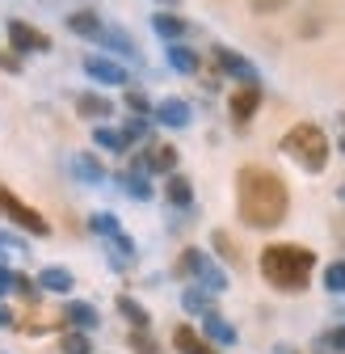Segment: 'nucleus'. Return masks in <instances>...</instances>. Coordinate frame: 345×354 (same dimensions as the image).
Listing matches in <instances>:
<instances>
[{"label":"nucleus","mask_w":345,"mask_h":354,"mask_svg":"<svg viewBox=\"0 0 345 354\" xmlns=\"http://www.w3.org/2000/svg\"><path fill=\"white\" fill-rule=\"evenodd\" d=\"M131 261H135V241L126 232H114L110 236V266H114V270H126Z\"/></svg>","instance_id":"5701e85b"},{"label":"nucleus","mask_w":345,"mask_h":354,"mask_svg":"<svg viewBox=\"0 0 345 354\" xmlns=\"http://www.w3.org/2000/svg\"><path fill=\"white\" fill-rule=\"evenodd\" d=\"M168 64H172V68H177V72H186V76H194L202 59H198V51H190V47H186V42L177 38V42H168Z\"/></svg>","instance_id":"393cba45"},{"label":"nucleus","mask_w":345,"mask_h":354,"mask_svg":"<svg viewBox=\"0 0 345 354\" xmlns=\"http://www.w3.org/2000/svg\"><path fill=\"white\" fill-rule=\"evenodd\" d=\"M34 283H38V291H51V295H68V291L76 287V279H72L68 266H47V270H42Z\"/></svg>","instance_id":"4468645a"},{"label":"nucleus","mask_w":345,"mask_h":354,"mask_svg":"<svg viewBox=\"0 0 345 354\" xmlns=\"http://www.w3.org/2000/svg\"><path fill=\"white\" fill-rule=\"evenodd\" d=\"M320 30H324V9L316 5V9L304 13V21H299V38H316Z\"/></svg>","instance_id":"c756f323"},{"label":"nucleus","mask_w":345,"mask_h":354,"mask_svg":"<svg viewBox=\"0 0 345 354\" xmlns=\"http://www.w3.org/2000/svg\"><path fill=\"white\" fill-rule=\"evenodd\" d=\"M0 249H17V253H26V249H21V241H17L13 232H5V228H0Z\"/></svg>","instance_id":"58836bf2"},{"label":"nucleus","mask_w":345,"mask_h":354,"mask_svg":"<svg viewBox=\"0 0 345 354\" xmlns=\"http://www.w3.org/2000/svg\"><path fill=\"white\" fill-rule=\"evenodd\" d=\"M181 308H186V313H210V291L206 287L202 291L198 287H186L181 291Z\"/></svg>","instance_id":"c85d7f7f"},{"label":"nucleus","mask_w":345,"mask_h":354,"mask_svg":"<svg viewBox=\"0 0 345 354\" xmlns=\"http://www.w3.org/2000/svg\"><path fill=\"white\" fill-rule=\"evenodd\" d=\"M9 291H17V295H21V299H30V304L38 299V283H34V279H26V274H13V279H9Z\"/></svg>","instance_id":"c9c22d12"},{"label":"nucleus","mask_w":345,"mask_h":354,"mask_svg":"<svg viewBox=\"0 0 345 354\" xmlns=\"http://www.w3.org/2000/svg\"><path fill=\"white\" fill-rule=\"evenodd\" d=\"M202 337L210 342V346H236V329L219 317V313H215V308H210V313H202Z\"/></svg>","instance_id":"9b49d317"},{"label":"nucleus","mask_w":345,"mask_h":354,"mask_svg":"<svg viewBox=\"0 0 345 354\" xmlns=\"http://www.w3.org/2000/svg\"><path fill=\"white\" fill-rule=\"evenodd\" d=\"M118 186H122V194H126V198H135V203H152V182L144 177V169H135V173H118Z\"/></svg>","instance_id":"6ab92c4d"},{"label":"nucleus","mask_w":345,"mask_h":354,"mask_svg":"<svg viewBox=\"0 0 345 354\" xmlns=\"http://www.w3.org/2000/svg\"><path fill=\"white\" fill-rule=\"evenodd\" d=\"M177 270H181V274H194V279H198V287H206L210 295L228 291V274H224L219 266L210 261V253H202V249H186V253H181V261H177Z\"/></svg>","instance_id":"39448f33"},{"label":"nucleus","mask_w":345,"mask_h":354,"mask_svg":"<svg viewBox=\"0 0 345 354\" xmlns=\"http://www.w3.org/2000/svg\"><path fill=\"white\" fill-rule=\"evenodd\" d=\"M324 291H333V295H345V261H333L328 270H324Z\"/></svg>","instance_id":"2f4dec72"},{"label":"nucleus","mask_w":345,"mask_h":354,"mask_svg":"<svg viewBox=\"0 0 345 354\" xmlns=\"http://www.w3.org/2000/svg\"><path fill=\"white\" fill-rule=\"evenodd\" d=\"M262 97H266V93H262V84H240L236 93H232V102H228L232 122H240V127H244L257 110H262Z\"/></svg>","instance_id":"6e6552de"},{"label":"nucleus","mask_w":345,"mask_h":354,"mask_svg":"<svg viewBox=\"0 0 345 354\" xmlns=\"http://www.w3.org/2000/svg\"><path fill=\"white\" fill-rule=\"evenodd\" d=\"M172 350H177V354H215V346H210L198 329H190V325H177V329H172Z\"/></svg>","instance_id":"ddd939ff"},{"label":"nucleus","mask_w":345,"mask_h":354,"mask_svg":"<svg viewBox=\"0 0 345 354\" xmlns=\"http://www.w3.org/2000/svg\"><path fill=\"white\" fill-rule=\"evenodd\" d=\"M93 144L106 148V152H126L131 148V140H126L122 131H114V127H93Z\"/></svg>","instance_id":"a878e982"},{"label":"nucleus","mask_w":345,"mask_h":354,"mask_svg":"<svg viewBox=\"0 0 345 354\" xmlns=\"http://www.w3.org/2000/svg\"><path fill=\"white\" fill-rule=\"evenodd\" d=\"M139 169H148V173H172V169H177V148H168V144H152L148 148V156L139 160Z\"/></svg>","instance_id":"2eb2a0df"},{"label":"nucleus","mask_w":345,"mask_h":354,"mask_svg":"<svg viewBox=\"0 0 345 354\" xmlns=\"http://www.w3.org/2000/svg\"><path fill=\"white\" fill-rule=\"evenodd\" d=\"M59 354H93L89 333H84V329H68V333L59 337Z\"/></svg>","instance_id":"bb28decb"},{"label":"nucleus","mask_w":345,"mask_h":354,"mask_svg":"<svg viewBox=\"0 0 345 354\" xmlns=\"http://www.w3.org/2000/svg\"><path fill=\"white\" fill-rule=\"evenodd\" d=\"M0 215L9 219V224H17L21 232H30V236H51V224L42 219L30 203H21L9 186H0Z\"/></svg>","instance_id":"20e7f679"},{"label":"nucleus","mask_w":345,"mask_h":354,"mask_svg":"<svg viewBox=\"0 0 345 354\" xmlns=\"http://www.w3.org/2000/svg\"><path fill=\"white\" fill-rule=\"evenodd\" d=\"M320 346H328V350H337V354H345V325H337V329H328V333L320 337Z\"/></svg>","instance_id":"4c0bfd02"},{"label":"nucleus","mask_w":345,"mask_h":354,"mask_svg":"<svg viewBox=\"0 0 345 354\" xmlns=\"http://www.w3.org/2000/svg\"><path fill=\"white\" fill-rule=\"evenodd\" d=\"M337 152H345V136H341V144H337Z\"/></svg>","instance_id":"37998d69"},{"label":"nucleus","mask_w":345,"mask_h":354,"mask_svg":"<svg viewBox=\"0 0 345 354\" xmlns=\"http://www.w3.org/2000/svg\"><path fill=\"white\" fill-rule=\"evenodd\" d=\"M156 5H164V9H177V5H181V0H156Z\"/></svg>","instance_id":"79ce46f5"},{"label":"nucleus","mask_w":345,"mask_h":354,"mask_svg":"<svg viewBox=\"0 0 345 354\" xmlns=\"http://www.w3.org/2000/svg\"><path fill=\"white\" fill-rule=\"evenodd\" d=\"M63 321L72 325V329H84V333H93L97 325H101V313L93 304H84V299H72L68 308H63Z\"/></svg>","instance_id":"f8f14e48"},{"label":"nucleus","mask_w":345,"mask_h":354,"mask_svg":"<svg viewBox=\"0 0 345 354\" xmlns=\"http://www.w3.org/2000/svg\"><path fill=\"white\" fill-rule=\"evenodd\" d=\"M215 64H219V72H228V76L240 80V84H262L257 68H253L240 51H232V47H215Z\"/></svg>","instance_id":"0eeeda50"},{"label":"nucleus","mask_w":345,"mask_h":354,"mask_svg":"<svg viewBox=\"0 0 345 354\" xmlns=\"http://www.w3.org/2000/svg\"><path fill=\"white\" fill-rule=\"evenodd\" d=\"M262 279L282 291V295H299V291H308L312 283V270H316V253L308 245H266L262 249Z\"/></svg>","instance_id":"f03ea898"},{"label":"nucleus","mask_w":345,"mask_h":354,"mask_svg":"<svg viewBox=\"0 0 345 354\" xmlns=\"http://www.w3.org/2000/svg\"><path fill=\"white\" fill-rule=\"evenodd\" d=\"M299 169L304 173H324V165H328V136L316 127V122H295L286 136H282V144H278Z\"/></svg>","instance_id":"7ed1b4c3"},{"label":"nucleus","mask_w":345,"mask_h":354,"mask_svg":"<svg viewBox=\"0 0 345 354\" xmlns=\"http://www.w3.org/2000/svg\"><path fill=\"white\" fill-rule=\"evenodd\" d=\"M122 102H126V110H131V114H144V118H152V102L139 93V88H126V97H122Z\"/></svg>","instance_id":"f704fd0d"},{"label":"nucleus","mask_w":345,"mask_h":354,"mask_svg":"<svg viewBox=\"0 0 345 354\" xmlns=\"http://www.w3.org/2000/svg\"><path fill=\"white\" fill-rule=\"evenodd\" d=\"M9 47L17 51V55H47L51 51V38L42 34V30H34L30 21H9Z\"/></svg>","instance_id":"423d86ee"},{"label":"nucleus","mask_w":345,"mask_h":354,"mask_svg":"<svg viewBox=\"0 0 345 354\" xmlns=\"http://www.w3.org/2000/svg\"><path fill=\"white\" fill-rule=\"evenodd\" d=\"M97 42H101V47H110L114 55H126V59L139 64V47H135V38L126 34V30H110V26H106V30L97 34Z\"/></svg>","instance_id":"dca6fc26"},{"label":"nucleus","mask_w":345,"mask_h":354,"mask_svg":"<svg viewBox=\"0 0 345 354\" xmlns=\"http://www.w3.org/2000/svg\"><path fill=\"white\" fill-rule=\"evenodd\" d=\"M337 194H341V198H345V186H341V190H337Z\"/></svg>","instance_id":"c03bdc74"},{"label":"nucleus","mask_w":345,"mask_h":354,"mask_svg":"<svg viewBox=\"0 0 345 354\" xmlns=\"http://www.w3.org/2000/svg\"><path fill=\"white\" fill-rule=\"evenodd\" d=\"M68 30L80 34V38H93V42H97V34H101L106 26H101V17H97L93 9H76V13L68 17Z\"/></svg>","instance_id":"4be33fe9"},{"label":"nucleus","mask_w":345,"mask_h":354,"mask_svg":"<svg viewBox=\"0 0 345 354\" xmlns=\"http://www.w3.org/2000/svg\"><path fill=\"white\" fill-rule=\"evenodd\" d=\"M152 30H156L164 42H177V38L190 34V21L177 17V13H164V9H160V13H152Z\"/></svg>","instance_id":"f3484780"},{"label":"nucleus","mask_w":345,"mask_h":354,"mask_svg":"<svg viewBox=\"0 0 345 354\" xmlns=\"http://www.w3.org/2000/svg\"><path fill=\"white\" fill-rule=\"evenodd\" d=\"M126 342H131L135 354H164V350L156 346V337H148V329H131V337H126Z\"/></svg>","instance_id":"473e14b6"},{"label":"nucleus","mask_w":345,"mask_h":354,"mask_svg":"<svg viewBox=\"0 0 345 354\" xmlns=\"http://www.w3.org/2000/svg\"><path fill=\"white\" fill-rule=\"evenodd\" d=\"M118 317L131 321V329H148L152 325V313H148L139 299H131V295H118Z\"/></svg>","instance_id":"b1692460"},{"label":"nucleus","mask_w":345,"mask_h":354,"mask_svg":"<svg viewBox=\"0 0 345 354\" xmlns=\"http://www.w3.org/2000/svg\"><path fill=\"white\" fill-rule=\"evenodd\" d=\"M152 118H156L160 127L181 131V127H190L194 110H190V102H181V97H164V102H156V106H152Z\"/></svg>","instance_id":"1a4fd4ad"},{"label":"nucleus","mask_w":345,"mask_h":354,"mask_svg":"<svg viewBox=\"0 0 345 354\" xmlns=\"http://www.w3.org/2000/svg\"><path fill=\"white\" fill-rule=\"evenodd\" d=\"M72 169H76L80 182H89V186H101V182H106V169H101V160H97L93 152H76Z\"/></svg>","instance_id":"412c9836"},{"label":"nucleus","mask_w":345,"mask_h":354,"mask_svg":"<svg viewBox=\"0 0 345 354\" xmlns=\"http://www.w3.org/2000/svg\"><path fill=\"white\" fill-rule=\"evenodd\" d=\"M286 5H295V0H248V9L257 17H270V13H282Z\"/></svg>","instance_id":"e433bc0d"},{"label":"nucleus","mask_w":345,"mask_h":354,"mask_svg":"<svg viewBox=\"0 0 345 354\" xmlns=\"http://www.w3.org/2000/svg\"><path fill=\"white\" fill-rule=\"evenodd\" d=\"M76 114L97 122V118H110V114H114V102L101 97V93H80V97H76Z\"/></svg>","instance_id":"aec40b11"},{"label":"nucleus","mask_w":345,"mask_h":354,"mask_svg":"<svg viewBox=\"0 0 345 354\" xmlns=\"http://www.w3.org/2000/svg\"><path fill=\"white\" fill-rule=\"evenodd\" d=\"M89 232L110 241L114 232H122V224H118V215H110V211H97V215H89Z\"/></svg>","instance_id":"cd10ccee"},{"label":"nucleus","mask_w":345,"mask_h":354,"mask_svg":"<svg viewBox=\"0 0 345 354\" xmlns=\"http://www.w3.org/2000/svg\"><path fill=\"white\" fill-rule=\"evenodd\" d=\"M164 198L177 207V211H186L190 203H194V186H190V177H181L177 169L168 173V182H164Z\"/></svg>","instance_id":"a211bd4d"},{"label":"nucleus","mask_w":345,"mask_h":354,"mask_svg":"<svg viewBox=\"0 0 345 354\" xmlns=\"http://www.w3.org/2000/svg\"><path fill=\"white\" fill-rule=\"evenodd\" d=\"M274 354H299L295 346H274Z\"/></svg>","instance_id":"a19ab883"},{"label":"nucleus","mask_w":345,"mask_h":354,"mask_svg":"<svg viewBox=\"0 0 345 354\" xmlns=\"http://www.w3.org/2000/svg\"><path fill=\"white\" fill-rule=\"evenodd\" d=\"M84 76H93L97 84H126V68L101 55H84Z\"/></svg>","instance_id":"9d476101"},{"label":"nucleus","mask_w":345,"mask_h":354,"mask_svg":"<svg viewBox=\"0 0 345 354\" xmlns=\"http://www.w3.org/2000/svg\"><path fill=\"white\" fill-rule=\"evenodd\" d=\"M122 136L131 140V144H135V140H148V136H152V122H148L144 114H135V118H126V127H122Z\"/></svg>","instance_id":"72a5a7b5"},{"label":"nucleus","mask_w":345,"mask_h":354,"mask_svg":"<svg viewBox=\"0 0 345 354\" xmlns=\"http://www.w3.org/2000/svg\"><path fill=\"white\" fill-rule=\"evenodd\" d=\"M210 245H215V249H219V257H224V261H232V266H240V249H236V241H232L228 232H215V236H210Z\"/></svg>","instance_id":"7c9ffc66"},{"label":"nucleus","mask_w":345,"mask_h":354,"mask_svg":"<svg viewBox=\"0 0 345 354\" xmlns=\"http://www.w3.org/2000/svg\"><path fill=\"white\" fill-rule=\"evenodd\" d=\"M0 329H13V313H9V308H0Z\"/></svg>","instance_id":"ea45409f"},{"label":"nucleus","mask_w":345,"mask_h":354,"mask_svg":"<svg viewBox=\"0 0 345 354\" xmlns=\"http://www.w3.org/2000/svg\"><path fill=\"white\" fill-rule=\"evenodd\" d=\"M236 215L244 228L270 232L290 215V190L266 165H240L236 173Z\"/></svg>","instance_id":"f257e3e1"}]
</instances>
